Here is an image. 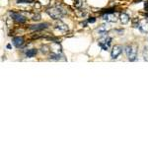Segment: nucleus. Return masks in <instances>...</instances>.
Masks as SVG:
<instances>
[{"label": "nucleus", "mask_w": 148, "mask_h": 148, "mask_svg": "<svg viewBox=\"0 0 148 148\" xmlns=\"http://www.w3.org/2000/svg\"><path fill=\"white\" fill-rule=\"evenodd\" d=\"M74 6L76 8H80L82 6V2L80 0H74Z\"/></svg>", "instance_id": "16"}, {"label": "nucleus", "mask_w": 148, "mask_h": 148, "mask_svg": "<svg viewBox=\"0 0 148 148\" xmlns=\"http://www.w3.org/2000/svg\"><path fill=\"white\" fill-rule=\"evenodd\" d=\"M131 50H132V46H126L125 48H124V51H125V53H126V55H127V56L130 54Z\"/></svg>", "instance_id": "14"}, {"label": "nucleus", "mask_w": 148, "mask_h": 148, "mask_svg": "<svg viewBox=\"0 0 148 148\" xmlns=\"http://www.w3.org/2000/svg\"><path fill=\"white\" fill-rule=\"evenodd\" d=\"M33 20H35V21H38L40 19V14H36V15H34L33 16Z\"/></svg>", "instance_id": "17"}, {"label": "nucleus", "mask_w": 148, "mask_h": 148, "mask_svg": "<svg viewBox=\"0 0 148 148\" xmlns=\"http://www.w3.org/2000/svg\"><path fill=\"white\" fill-rule=\"evenodd\" d=\"M147 22H148V19H147Z\"/></svg>", "instance_id": "22"}, {"label": "nucleus", "mask_w": 148, "mask_h": 148, "mask_svg": "<svg viewBox=\"0 0 148 148\" xmlns=\"http://www.w3.org/2000/svg\"><path fill=\"white\" fill-rule=\"evenodd\" d=\"M144 8H145V10H146V11H148V1H145Z\"/></svg>", "instance_id": "21"}, {"label": "nucleus", "mask_w": 148, "mask_h": 148, "mask_svg": "<svg viewBox=\"0 0 148 148\" xmlns=\"http://www.w3.org/2000/svg\"><path fill=\"white\" fill-rule=\"evenodd\" d=\"M50 58L54 59V60H58L60 58V54L59 53H52V54H50Z\"/></svg>", "instance_id": "15"}, {"label": "nucleus", "mask_w": 148, "mask_h": 148, "mask_svg": "<svg viewBox=\"0 0 148 148\" xmlns=\"http://www.w3.org/2000/svg\"><path fill=\"white\" fill-rule=\"evenodd\" d=\"M108 30H109V28L107 27V25H102V26H100V27L98 28V33H99V35H101V36H105L107 34V32H108Z\"/></svg>", "instance_id": "9"}, {"label": "nucleus", "mask_w": 148, "mask_h": 148, "mask_svg": "<svg viewBox=\"0 0 148 148\" xmlns=\"http://www.w3.org/2000/svg\"><path fill=\"white\" fill-rule=\"evenodd\" d=\"M56 29H58V30H61V31H64V32H66V31H68V27L66 26L64 23H61V22H59L58 24L56 25Z\"/></svg>", "instance_id": "12"}, {"label": "nucleus", "mask_w": 148, "mask_h": 148, "mask_svg": "<svg viewBox=\"0 0 148 148\" xmlns=\"http://www.w3.org/2000/svg\"><path fill=\"white\" fill-rule=\"evenodd\" d=\"M48 27V25L46 23H40V24H36V25H32L30 27L31 30H34V31H42V30H44Z\"/></svg>", "instance_id": "6"}, {"label": "nucleus", "mask_w": 148, "mask_h": 148, "mask_svg": "<svg viewBox=\"0 0 148 148\" xmlns=\"http://www.w3.org/2000/svg\"><path fill=\"white\" fill-rule=\"evenodd\" d=\"M95 21H96V19L94 18V17H91V18L88 19V22H89V23H94Z\"/></svg>", "instance_id": "20"}, {"label": "nucleus", "mask_w": 148, "mask_h": 148, "mask_svg": "<svg viewBox=\"0 0 148 148\" xmlns=\"http://www.w3.org/2000/svg\"><path fill=\"white\" fill-rule=\"evenodd\" d=\"M25 40H24V38L23 37H16L13 38V44H14L16 48H20L24 44Z\"/></svg>", "instance_id": "7"}, {"label": "nucleus", "mask_w": 148, "mask_h": 148, "mask_svg": "<svg viewBox=\"0 0 148 148\" xmlns=\"http://www.w3.org/2000/svg\"><path fill=\"white\" fill-rule=\"evenodd\" d=\"M139 30H140L142 33H148V22L143 23V24L139 26Z\"/></svg>", "instance_id": "13"}, {"label": "nucleus", "mask_w": 148, "mask_h": 148, "mask_svg": "<svg viewBox=\"0 0 148 148\" xmlns=\"http://www.w3.org/2000/svg\"><path fill=\"white\" fill-rule=\"evenodd\" d=\"M111 42V38L108 37V36L105 35L104 37L101 38L100 40H99V46L102 48L103 50H108L109 46H110Z\"/></svg>", "instance_id": "1"}, {"label": "nucleus", "mask_w": 148, "mask_h": 148, "mask_svg": "<svg viewBox=\"0 0 148 148\" xmlns=\"http://www.w3.org/2000/svg\"><path fill=\"white\" fill-rule=\"evenodd\" d=\"M33 0H18V3H31Z\"/></svg>", "instance_id": "18"}, {"label": "nucleus", "mask_w": 148, "mask_h": 148, "mask_svg": "<svg viewBox=\"0 0 148 148\" xmlns=\"http://www.w3.org/2000/svg\"><path fill=\"white\" fill-rule=\"evenodd\" d=\"M105 14H110V13H115V9H108L106 11H104Z\"/></svg>", "instance_id": "19"}, {"label": "nucleus", "mask_w": 148, "mask_h": 148, "mask_svg": "<svg viewBox=\"0 0 148 148\" xmlns=\"http://www.w3.org/2000/svg\"><path fill=\"white\" fill-rule=\"evenodd\" d=\"M136 54H137V46H132L131 52H130V54L128 55V59H129L130 61H134L136 59Z\"/></svg>", "instance_id": "8"}, {"label": "nucleus", "mask_w": 148, "mask_h": 148, "mask_svg": "<svg viewBox=\"0 0 148 148\" xmlns=\"http://www.w3.org/2000/svg\"><path fill=\"white\" fill-rule=\"evenodd\" d=\"M38 50L35 48H32V49H28L27 51H26V56L27 57H34L36 54H37Z\"/></svg>", "instance_id": "11"}, {"label": "nucleus", "mask_w": 148, "mask_h": 148, "mask_svg": "<svg viewBox=\"0 0 148 148\" xmlns=\"http://www.w3.org/2000/svg\"><path fill=\"white\" fill-rule=\"evenodd\" d=\"M130 18L129 16H128L127 14H125V13H123V14H121V22L123 23V25L127 24L128 22H129Z\"/></svg>", "instance_id": "10"}, {"label": "nucleus", "mask_w": 148, "mask_h": 148, "mask_svg": "<svg viewBox=\"0 0 148 148\" xmlns=\"http://www.w3.org/2000/svg\"><path fill=\"white\" fill-rule=\"evenodd\" d=\"M103 19L107 22H117V17L115 13H110V14H104L103 15Z\"/></svg>", "instance_id": "5"}, {"label": "nucleus", "mask_w": 148, "mask_h": 148, "mask_svg": "<svg viewBox=\"0 0 148 148\" xmlns=\"http://www.w3.org/2000/svg\"><path fill=\"white\" fill-rule=\"evenodd\" d=\"M46 12L51 18L55 19V20L60 19L62 17V11L59 8H49V9L46 10Z\"/></svg>", "instance_id": "2"}, {"label": "nucleus", "mask_w": 148, "mask_h": 148, "mask_svg": "<svg viewBox=\"0 0 148 148\" xmlns=\"http://www.w3.org/2000/svg\"><path fill=\"white\" fill-rule=\"evenodd\" d=\"M123 52V46H115L113 48V50H111V56L113 59H115L117 58V56H119L121 53Z\"/></svg>", "instance_id": "4"}, {"label": "nucleus", "mask_w": 148, "mask_h": 148, "mask_svg": "<svg viewBox=\"0 0 148 148\" xmlns=\"http://www.w3.org/2000/svg\"><path fill=\"white\" fill-rule=\"evenodd\" d=\"M9 14H10V16H11V18L14 21H16V22H18V23H25L26 22V18L23 16V15H21L20 13L10 11Z\"/></svg>", "instance_id": "3"}]
</instances>
